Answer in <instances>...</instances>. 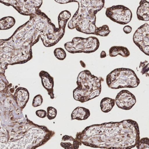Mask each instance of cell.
<instances>
[{
  "label": "cell",
  "mask_w": 149,
  "mask_h": 149,
  "mask_svg": "<svg viewBox=\"0 0 149 149\" xmlns=\"http://www.w3.org/2000/svg\"><path fill=\"white\" fill-rule=\"evenodd\" d=\"M1 2L8 6H12L21 14L31 16L40 9L42 0H1Z\"/></svg>",
  "instance_id": "obj_6"
},
{
  "label": "cell",
  "mask_w": 149,
  "mask_h": 149,
  "mask_svg": "<svg viewBox=\"0 0 149 149\" xmlns=\"http://www.w3.org/2000/svg\"><path fill=\"white\" fill-rule=\"evenodd\" d=\"M115 101L118 108L125 110L131 109L136 102L135 96L126 90L120 91L116 96Z\"/></svg>",
  "instance_id": "obj_9"
},
{
  "label": "cell",
  "mask_w": 149,
  "mask_h": 149,
  "mask_svg": "<svg viewBox=\"0 0 149 149\" xmlns=\"http://www.w3.org/2000/svg\"><path fill=\"white\" fill-rule=\"evenodd\" d=\"M123 30L125 34H130V33H131L132 31V28L130 26H126L123 28Z\"/></svg>",
  "instance_id": "obj_26"
},
{
  "label": "cell",
  "mask_w": 149,
  "mask_h": 149,
  "mask_svg": "<svg viewBox=\"0 0 149 149\" xmlns=\"http://www.w3.org/2000/svg\"><path fill=\"white\" fill-rule=\"evenodd\" d=\"M39 75L41 79L42 86L44 88L47 90L51 99H54V78L48 72L44 70L41 71Z\"/></svg>",
  "instance_id": "obj_10"
},
{
  "label": "cell",
  "mask_w": 149,
  "mask_h": 149,
  "mask_svg": "<svg viewBox=\"0 0 149 149\" xmlns=\"http://www.w3.org/2000/svg\"><path fill=\"white\" fill-rule=\"evenodd\" d=\"M133 41L136 46L145 54L149 56V25L144 23L133 34Z\"/></svg>",
  "instance_id": "obj_8"
},
{
  "label": "cell",
  "mask_w": 149,
  "mask_h": 149,
  "mask_svg": "<svg viewBox=\"0 0 149 149\" xmlns=\"http://www.w3.org/2000/svg\"><path fill=\"white\" fill-rule=\"evenodd\" d=\"M106 84L113 89L135 88L140 84L135 72L130 69L119 68L114 70L106 77Z\"/></svg>",
  "instance_id": "obj_3"
},
{
  "label": "cell",
  "mask_w": 149,
  "mask_h": 149,
  "mask_svg": "<svg viewBox=\"0 0 149 149\" xmlns=\"http://www.w3.org/2000/svg\"><path fill=\"white\" fill-rule=\"evenodd\" d=\"M136 146L138 149H149V139L147 137L141 139L139 140Z\"/></svg>",
  "instance_id": "obj_20"
},
{
  "label": "cell",
  "mask_w": 149,
  "mask_h": 149,
  "mask_svg": "<svg viewBox=\"0 0 149 149\" xmlns=\"http://www.w3.org/2000/svg\"><path fill=\"white\" fill-rule=\"evenodd\" d=\"M70 16H71V14L69 11L65 10L62 12L58 16L59 26H60L61 28L63 29V26H65L66 23H67Z\"/></svg>",
  "instance_id": "obj_18"
},
{
  "label": "cell",
  "mask_w": 149,
  "mask_h": 149,
  "mask_svg": "<svg viewBox=\"0 0 149 149\" xmlns=\"http://www.w3.org/2000/svg\"><path fill=\"white\" fill-rule=\"evenodd\" d=\"M99 46L98 39L94 36L87 38L76 37L71 42H67L64 45L67 51L72 54L93 53L98 49Z\"/></svg>",
  "instance_id": "obj_5"
},
{
  "label": "cell",
  "mask_w": 149,
  "mask_h": 149,
  "mask_svg": "<svg viewBox=\"0 0 149 149\" xmlns=\"http://www.w3.org/2000/svg\"><path fill=\"white\" fill-rule=\"evenodd\" d=\"M13 97L17 105L22 110L29 100V92L25 88H19L15 92Z\"/></svg>",
  "instance_id": "obj_11"
},
{
  "label": "cell",
  "mask_w": 149,
  "mask_h": 149,
  "mask_svg": "<svg viewBox=\"0 0 149 149\" xmlns=\"http://www.w3.org/2000/svg\"><path fill=\"white\" fill-rule=\"evenodd\" d=\"M130 52L128 48L122 46H113L110 48L109 55L110 57H116L120 55L123 57L130 56Z\"/></svg>",
  "instance_id": "obj_14"
},
{
  "label": "cell",
  "mask_w": 149,
  "mask_h": 149,
  "mask_svg": "<svg viewBox=\"0 0 149 149\" xmlns=\"http://www.w3.org/2000/svg\"><path fill=\"white\" fill-rule=\"evenodd\" d=\"M80 143L71 136H64L62 138L61 146L65 149H78Z\"/></svg>",
  "instance_id": "obj_15"
},
{
  "label": "cell",
  "mask_w": 149,
  "mask_h": 149,
  "mask_svg": "<svg viewBox=\"0 0 149 149\" xmlns=\"http://www.w3.org/2000/svg\"><path fill=\"white\" fill-rule=\"evenodd\" d=\"M15 23V19L13 17L9 16L2 18L1 19V29H8L13 26Z\"/></svg>",
  "instance_id": "obj_17"
},
{
  "label": "cell",
  "mask_w": 149,
  "mask_h": 149,
  "mask_svg": "<svg viewBox=\"0 0 149 149\" xmlns=\"http://www.w3.org/2000/svg\"><path fill=\"white\" fill-rule=\"evenodd\" d=\"M54 54L58 60L63 61L66 58L67 54L66 52L61 48H57L54 51Z\"/></svg>",
  "instance_id": "obj_22"
},
{
  "label": "cell",
  "mask_w": 149,
  "mask_h": 149,
  "mask_svg": "<svg viewBox=\"0 0 149 149\" xmlns=\"http://www.w3.org/2000/svg\"><path fill=\"white\" fill-rule=\"evenodd\" d=\"M90 116L89 110L82 107H77L71 114V119L78 120H86Z\"/></svg>",
  "instance_id": "obj_13"
},
{
  "label": "cell",
  "mask_w": 149,
  "mask_h": 149,
  "mask_svg": "<svg viewBox=\"0 0 149 149\" xmlns=\"http://www.w3.org/2000/svg\"><path fill=\"white\" fill-rule=\"evenodd\" d=\"M105 15L113 22L120 25H126L132 19L131 11L123 5L113 6L106 9Z\"/></svg>",
  "instance_id": "obj_7"
},
{
  "label": "cell",
  "mask_w": 149,
  "mask_h": 149,
  "mask_svg": "<svg viewBox=\"0 0 149 149\" xmlns=\"http://www.w3.org/2000/svg\"><path fill=\"white\" fill-rule=\"evenodd\" d=\"M103 81L102 77L95 76L89 70L82 71L77 77V87L73 91L74 98L82 103L95 98L101 94Z\"/></svg>",
  "instance_id": "obj_2"
},
{
  "label": "cell",
  "mask_w": 149,
  "mask_h": 149,
  "mask_svg": "<svg viewBox=\"0 0 149 149\" xmlns=\"http://www.w3.org/2000/svg\"><path fill=\"white\" fill-rule=\"evenodd\" d=\"M36 116L39 117L41 118H44L47 116V112L44 110L40 109L36 111Z\"/></svg>",
  "instance_id": "obj_25"
},
{
  "label": "cell",
  "mask_w": 149,
  "mask_h": 149,
  "mask_svg": "<svg viewBox=\"0 0 149 149\" xmlns=\"http://www.w3.org/2000/svg\"><path fill=\"white\" fill-rule=\"evenodd\" d=\"M139 68L141 70V73L142 75H145L146 77H149V63L147 61L141 62Z\"/></svg>",
  "instance_id": "obj_21"
},
{
  "label": "cell",
  "mask_w": 149,
  "mask_h": 149,
  "mask_svg": "<svg viewBox=\"0 0 149 149\" xmlns=\"http://www.w3.org/2000/svg\"><path fill=\"white\" fill-rule=\"evenodd\" d=\"M47 117L49 120L54 119L56 117L57 113V110L54 107L51 106L48 107L47 109Z\"/></svg>",
  "instance_id": "obj_23"
},
{
  "label": "cell",
  "mask_w": 149,
  "mask_h": 149,
  "mask_svg": "<svg viewBox=\"0 0 149 149\" xmlns=\"http://www.w3.org/2000/svg\"><path fill=\"white\" fill-rule=\"evenodd\" d=\"M43 102V98L41 95L36 96L33 99L32 105L33 107H37L40 106Z\"/></svg>",
  "instance_id": "obj_24"
},
{
  "label": "cell",
  "mask_w": 149,
  "mask_h": 149,
  "mask_svg": "<svg viewBox=\"0 0 149 149\" xmlns=\"http://www.w3.org/2000/svg\"><path fill=\"white\" fill-rule=\"evenodd\" d=\"M110 32L111 31L108 26L106 25H103L102 26L98 27L96 35L105 37L108 36Z\"/></svg>",
  "instance_id": "obj_19"
},
{
  "label": "cell",
  "mask_w": 149,
  "mask_h": 149,
  "mask_svg": "<svg viewBox=\"0 0 149 149\" xmlns=\"http://www.w3.org/2000/svg\"><path fill=\"white\" fill-rule=\"evenodd\" d=\"M116 101L113 98L105 97L103 98L100 103L101 110L104 113H108L115 106Z\"/></svg>",
  "instance_id": "obj_16"
},
{
  "label": "cell",
  "mask_w": 149,
  "mask_h": 149,
  "mask_svg": "<svg viewBox=\"0 0 149 149\" xmlns=\"http://www.w3.org/2000/svg\"><path fill=\"white\" fill-rule=\"evenodd\" d=\"M76 139L93 148L130 149L136 145L140 132L136 122L126 119L88 126L77 135Z\"/></svg>",
  "instance_id": "obj_1"
},
{
  "label": "cell",
  "mask_w": 149,
  "mask_h": 149,
  "mask_svg": "<svg viewBox=\"0 0 149 149\" xmlns=\"http://www.w3.org/2000/svg\"><path fill=\"white\" fill-rule=\"evenodd\" d=\"M136 11L138 20L143 21H149V2L146 0H141Z\"/></svg>",
  "instance_id": "obj_12"
},
{
  "label": "cell",
  "mask_w": 149,
  "mask_h": 149,
  "mask_svg": "<svg viewBox=\"0 0 149 149\" xmlns=\"http://www.w3.org/2000/svg\"><path fill=\"white\" fill-rule=\"evenodd\" d=\"M60 4L77 2L79 8L74 16L77 18L87 19L94 15L104 7V0H55Z\"/></svg>",
  "instance_id": "obj_4"
},
{
  "label": "cell",
  "mask_w": 149,
  "mask_h": 149,
  "mask_svg": "<svg viewBox=\"0 0 149 149\" xmlns=\"http://www.w3.org/2000/svg\"><path fill=\"white\" fill-rule=\"evenodd\" d=\"M106 56H107V54H106L105 51H102V53H101V55H100V57H101V58H105Z\"/></svg>",
  "instance_id": "obj_27"
}]
</instances>
